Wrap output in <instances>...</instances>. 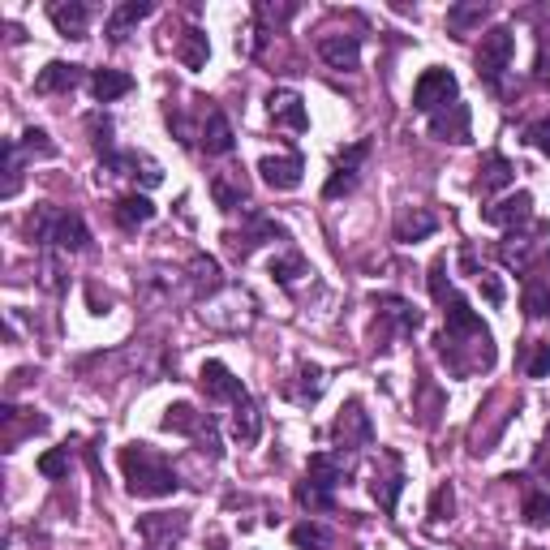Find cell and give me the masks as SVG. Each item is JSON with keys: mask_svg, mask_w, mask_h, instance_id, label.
Here are the masks:
<instances>
[{"mask_svg": "<svg viewBox=\"0 0 550 550\" xmlns=\"http://www.w3.org/2000/svg\"><path fill=\"white\" fill-rule=\"evenodd\" d=\"M443 314H447V327L439 331V357L447 361V370L456 374V379H469L477 370H490L495 366V336H490V327L469 310V301L452 293L443 301Z\"/></svg>", "mask_w": 550, "mask_h": 550, "instance_id": "obj_1", "label": "cell"}, {"mask_svg": "<svg viewBox=\"0 0 550 550\" xmlns=\"http://www.w3.org/2000/svg\"><path fill=\"white\" fill-rule=\"evenodd\" d=\"M121 469H125L129 495H138V499H168V495H177L181 490L177 469H172L168 460L147 443L121 447Z\"/></svg>", "mask_w": 550, "mask_h": 550, "instance_id": "obj_2", "label": "cell"}, {"mask_svg": "<svg viewBox=\"0 0 550 550\" xmlns=\"http://www.w3.org/2000/svg\"><path fill=\"white\" fill-rule=\"evenodd\" d=\"M512 56H516V35L512 26H490V31L482 35V43H477V78H482L486 91H503V74L512 69Z\"/></svg>", "mask_w": 550, "mask_h": 550, "instance_id": "obj_3", "label": "cell"}, {"mask_svg": "<svg viewBox=\"0 0 550 550\" xmlns=\"http://www.w3.org/2000/svg\"><path fill=\"white\" fill-rule=\"evenodd\" d=\"M31 233H35V241L56 245V250H69V254H78V250H86V245H91V233H86L82 215H74V211L39 207V215L31 220Z\"/></svg>", "mask_w": 550, "mask_h": 550, "instance_id": "obj_4", "label": "cell"}, {"mask_svg": "<svg viewBox=\"0 0 550 550\" xmlns=\"http://www.w3.org/2000/svg\"><path fill=\"white\" fill-rule=\"evenodd\" d=\"M460 99V82H456V74L452 69H426L422 78H417V86H413V108L417 112H426V117H434V112H443L447 104H456Z\"/></svg>", "mask_w": 550, "mask_h": 550, "instance_id": "obj_5", "label": "cell"}, {"mask_svg": "<svg viewBox=\"0 0 550 550\" xmlns=\"http://www.w3.org/2000/svg\"><path fill=\"white\" fill-rule=\"evenodd\" d=\"M374 310H379V349H387V340H392V331L387 327H396L400 336H413V331H422V310L413 306V301H404L396 293H374Z\"/></svg>", "mask_w": 550, "mask_h": 550, "instance_id": "obj_6", "label": "cell"}, {"mask_svg": "<svg viewBox=\"0 0 550 550\" xmlns=\"http://www.w3.org/2000/svg\"><path fill=\"white\" fill-rule=\"evenodd\" d=\"M366 155H370V138H361V142H353V147H344V151L336 155V164H331V177H327V185H323V198L353 194L357 181H361V164H366Z\"/></svg>", "mask_w": 550, "mask_h": 550, "instance_id": "obj_7", "label": "cell"}, {"mask_svg": "<svg viewBox=\"0 0 550 550\" xmlns=\"http://www.w3.org/2000/svg\"><path fill=\"white\" fill-rule=\"evenodd\" d=\"M228 241V254L233 258H250L258 245H267V241H288V228L284 224H275V220H267V215H258V211H250V224L241 228V233H228L224 237Z\"/></svg>", "mask_w": 550, "mask_h": 550, "instance_id": "obj_8", "label": "cell"}, {"mask_svg": "<svg viewBox=\"0 0 550 550\" xmlns=\"http://www.w3.org/2000/svg\"><path fill=\"white\" fill-rule=\"evenodd\" d=\"M164 430L172 434H194V439L207 443V452L211 456H220V439H215V422L207 413H198L194 404H168V413H164Z\"/></svg>", "mask_w": 550, "mask_h": 550, "instance_id": "obj_9", "label": "cell"}, {"mask_svg": "<svg viewBox=\"0 0 550 550\" xmlns=\"http://www.w3.org/2000/svg\"><path fill=\"white\" fill-rule=\"evenodd\" d=\"M430 134L439 142H456V147H465V142L473 138V112H469L465 99H456V104H447L443 112H434Z\"/></svg>", "mask_w": 550, "mask_h": 550, "instance_id": "obj_10", "label": "cell"}, {"mask_svg": "<svg viewBox=\"0 0 550 550\" xmlns=\"http://www.w3.org/2000/svg\"><path fill=\"white\" fill-rule=\"evenodd\" d=\"M331 434H336L340 447H370L374 443V426H370L366 409H361V400L344 404L340 417H336V426H331Z\"/></svg>", "mask_w": 550, "mask_h": 550, "instance_id": "obj_11", "label": "cell"}, {"mask_svg": "<svg viewBox=\"0 0 550 550\" xmlns=\"http://www.w3.org/2000/svg\"><path fill=\"white\" fill-rule=\"evenodd\" d=\"M383 460H387V473H379L374 469V482H370V495H374V503L392 516L396 512V503H400V495H404V465H400V456L396 452H383Z\"/></svg>", "mask_w": 550, "mask_h": 550, "instance_id": "obj_12", "label": "cell"}, {"mask_svg": "<svg viewBox=\"0 0 550 550\" xmlns=\"http://www.w3.org/2000/svg\"><path fill=\"white\" fill-rule=\"evenodd\" d=\"M104 168L117 172V177H134L142 185L164 181V168H159L151 155H142V151H112V155H104Z\"/></svg>", "mask_w": 550, "mask_h": 550, "instance_id": "obj_13", "label": "cell"}, {"mask_svg": "<svg viewBox=\"0 0 550 550\" xmlns=\"http://www.w3.org/2000/svg\"><path fill=\"white\" fill-rule=\"evenodd\" d=\"M533 215V194L529 190H516L508 198H499V202H490V207H482V220L490 228H516V224H525Z\"/></svg>", "mask_w": 550, "mask_h": 550, "instance_id": "obj_14", "label": "cell"}, {"mask_svg": "<svg viewBox=\"0 0 550 550\" xmlns=\"http://www.w3.org/2000/svg\"><path fill=\"white\" fill-rule=\"evenodd\" d=\"M318 56L331 65V69H340V74H353V69L361 65V35H323L318 39Z\"/></svg>", "mask_w": 550, "mask_h": 550, "instance_id": "obj_15", "label": "cell"}, {"mask_svg": "<svg viewBox=\"0 0 550 550\" xmlns=\"http://www.w3.org/2000/svg\"><path fill=\"white\" fill-rule=\"evenodd\" d=\"M267 112L280 129H293V134H306L310 129V112H306V104H301L297 91H271Z\"/></svg>", "mask_w": 550, "mask_h": 550, "instance_id": "obj_16", "label": "cell"}, {"mask_svg": "<svg viewBox=\"0 0 550 550\" xmlns=\"http://www.w3.org/2000/svg\"><path fill=\"white\" fill-rule=\"evenodd\" d=\"M185 529H190V512H151V516L138 520V533L151 546H164L172 538H185Z\"/></svg>", "mask_w": 550, "mask_h": 550, "instance_id": "obj_17", "label": "cell"}, {"mask_svg": "<svg viewBox=\"0 0 550 550\" xmlns=\"http://www.w3.org/2000/svg\"><path fill=\"white\" fill-rule=\"evenodd\" d=\"M293 13H297V5H288V0H284V5H271V0H254V22H258V26H254V52H263L267 39L280 35L284 22L293 18Z\"/></svg>", "mask_w": 550, "mask_h": 550, "instance_id": "obj_18", "label": "cell"}, {"mask_svg": "<svg viewBox=\"0 0 550 550\" xmlns=\"http://www.w3.org/2000/svg\"><path fill=\"white\" fill-rule=\"evenodd\" d=\"M258 172H263V181L271 185V190H297L301 177H306V159H301L297 151H288L280 159H263Z\"/></svg>", "mask_w": 550, "mask_h": 550, "instance_id": "obj_19", "label": "cell"}, {"mask_svg": "<svg viewBox=\"0 0 550 550\" xmlns=\"http://www.w3.org/2000/svg\"><path fill=\"white\" fill-rule=\"evenodd\" d=\"M512 181H516V164H512L508 155L490 151L482 159V168H477V177H473V190L482 194V198H490L495 190H503V185H512Z\"/></svg>", "mask_w": 550, "mask_h": 550, "instance_id": "obj_20", "label": "cell"}, {"mask_svg": "<svg viewBox=\"0 0 550 550\" xmlns=\"http://www.w3.org/2000/svg\"><path fill=\"white\" fill-rule=\"evenodd\" d=\"M198 383H202V392H207V400H237L245 392V383L224 366V361H207L198 374Z\"/></svg>", "mask_w": 550, "mask_h": 550, "instance_id": "obj_21", "label": "cell"}, {"mask_svg": "<svg viewBox=\"0 0 550 550\" xmlns=\"http://www.w3.org/2000/svg\"><path fill=\"white\" fill-rule=\"evenodd\" d=\"M202 151H207V155H233L237 151L233 121H228L220 108L207 112V125H202Z\"/></svg>", "mask_w": 550, "mask_h": 550, "instance_id": "obj_22", "label": "cell"}, {"mask_svg": "<svg viewBox=\"0 0 550 550\" xmlns=\"http://www.w3.org/2000/svg\"><path fill=\"white\" fill-rule=\"evenodd\" d=\"M233 434H237V443H245V447L263 439V413H258V404H254L250 392H241L233 400Z\"/></svg>", "mask_w": 550, "mask_h": 550, "instance_id": "obj_23", "label": "cell"}, {"mask_svg": "<svg viewBox=\"0 0 550 550\" xmlns=\"http://www.w3.org/2000/svg\"><path fill=\"white\" fill-rule=\"evenodd\" d=\"M155 13V5L151 0H125V5H117L108 13V22H104V35L112 39V43H121L125 35H129V26H138L142 18H151Z\"/></svg>", "mask_w": 550, "mask_h": 550, "instance_id": "obj_24", "label": "cell"}, {"mask_svg": "<svg viewBox=\"0 0 550 550\" xmlns=\"http://www.w3.org/2000/svg\"><path fill=\"white\" fill-rule=\"evenodd\" d=\"M112 220H117L125 233H138L142 224L155 220V202L147 194H125V198H117V207H112Z\"/></svg>", "mask_w": 550, "mask_h": 550, "instance_id": "obj_25", "label": "cell"}, {"mask_svg": "<svg viewBox=\"0 0 550 550\" xmlns=\"http://www.w3.org/2000/svg\"><path fill=\"white\" fill-rule=\"evenodd\" d=\"M48 18L52 26L61 31L65 39H86V26H91V9L82 0H69V5H48Z\"/></svg>", "mask_w": 550, "mask_h": 550, "instance_id": "obj_26", "label": "cell"}, {"mask_svg": "<svg viewBox=\"0 0 550 550\" xmlns=\"http://www.w3.org/2000/svg\"><path fill=\"white\" fill-rule=\"evenodd\" d=\"M78 82H82V65L52 61V65H43V69H39L35 91H39V95H61V91H74Z\"/></svg>", "mask_w": 550, "mask_h": 550, "instance_id": "obj_27", "label": "cell"}, {"mask_svg": "<svg viewBox=\"0 0 550 550\" xmlns=\"http://www.w3.org/2000/svg\"><path fill=\"white\" fill-rule=\"evenodd\" d=\"M306 477H310V482H318V486H327V490H336L344 477H349V460H344V452H340V456L314 452L310 465H306Z\"/></svg>", "mask_w": 550, "mask_h": 550, "instance_id": "obj_28", "label": "cell"}, {"mask_svg": "<svg viewBox=\"0 0 550 550\" xmlns=\"http://www.w3.org/2000/svg\"><path fill=\"white\" fill-rule=\"evenodd\" d=\"M434 228H439V220H434L430 211H404V215H396V224H392V237L400 241V245H413V241H426Z\"/></svg>", "mask_w": 550, "mask_h": 550, "instance_id": "obj_29", "label": "cell"}, {"mask_svg": "<svg viewBox=\"0 0 550 550\" xmlns=\"http://www.w3.org/2000/svg\"><path fill=\"white\" fill-rule=\"evenodd\" d=\"M520 306L529 318H550V275L538 267L525 275V293H520Z\"/></svg>", "mask_w": 550, "mask_h": 550, "instance_id": "obj_30", "label": "cell"}, {"mask_svg": "<svg viewBox=\"0 0 550 550\" xmlns=\"http://www.w3.org/2000/svg\"><path fill=\"white\" fill-rule=\"evenodd\" d=\"M0 417H5V443H9V452H13V443H18L22 439V434H43V430H48V417H39L35 409H13V404H5V413H0Z\"/></svg>", "mask_w": 550, "mask_h": 550, "instance_id": "obj_31", "label": "cell"}, {"mask_svg": "<svg viewBox=\"0 0 550 550\" xmlns=\"http://www.w3.org/2000/svg\"><path fill=\"white\" fill-rule=\"evenodd\" d=\"M91 91H95L99 104H112V99H121V95L134 91V78L121 74V69H95V74H91Z\"/></svg>", "mask_w": 550, "mask_h": 550, "instance_id": "obj_32", "label": "cell"}, {"mask_svg": "<svg viewBox=\"0 0 550 550\" xmlns=\"http://www.w3.org/2000/svg\"><path fill=\"white\" fill-rule=\"evenodd\" d=\"M211 198L220 211H237L245 198H250V190H245V181L233 177V172H215L211 177Z\"/></svg>", "mask_w": 550, "mask_h": 550, "instance_id": "obj_33", "label": "cell"}, {"mask_svg": "<svg viewBox=\"0 0 550 550\" xmlns=\"http://www.w3.org/2000/svg\"><path fill=\"white\" fill-rule=\"evenodd\" d=\"M177 56H181V65H185V69H202V65H207V56H211L207 31H198V26H190V31L181 35V48H177Z\"/></svg>", "mask_w": 550, "mask_h": 550, "instance_id": "obj_34", "label": "cell"}, {"mask_svg": "<svg viewBox=\"0 0 550 550\" xmlns=\"http://www.w3.org/2000/svg\"><path fill=\"white\" fill-rule=\"evenodd\" d=\"M301 275H310V263L301 258L297 250H288V254H280V258H271V280L280 284V288H293Z\"/></svg>", "mask_w": 550, "mask_h": 550, "instance_id": "obj_35", "label": "cell"}, {"mask_svg": "<svg viewBox=\"0 0 550 550\" xmlns=\"http://www.w3.org/2000/svg\"><path fill=\"white\" fill-rule=\"evenodd\" d=\"M293 546L297 550H331V542H336V533H331L327 525H318V520H306V525H297L293 533Z\"/></svg>", "mask_w": 550, "mask_h": 550, "instance_id": "obj_36", "label": "cell"}, {"mask_svg": "<svg viewBox=\"0 0 550 550\" xmlns=\"http://www.w3.org/2000/svg\"><path fill=\"white\" fill-rule=\"evenodd\" d=\"M323 387H327V374L306 361V366H301V387H288V396H293L297 404H314L318 396H323Z\"/></svg>", "mask_w": 550, "mask_h": 550, "instance_id": "obj_37", "label": "cell"}, {"mask_svg": "<svg viewBox=\"0 0 550 550\" xmlns=\"http://www.w3.org/2000/svg\"><path fill=\"white\" fill-rule=\"evenodd\" d=\"M190 280H194V293H215L220 288V263L207 254H194V263H190Z\"/></svg>", "mask_w": 550, "mask_h": 550, "instance_id": "obj_38", "label": "cell"}, {"mask_svg": "<svg viewBox=\"0 0 550 550\" xmlns=\"http://www.w3.org/2000/svg\"><path fill=\"white\" fill-rule=\"evenodd\" d=\"M22 190V147L18 138H5V185H0V194L13 198Z\"/></svg>", "mask_w": 550, "mask_h": 550, "instance_id": "obj_39", "label": "cell"}, {"mask_svg": "<svg viewBox=\"0 0 550 550\" xmlns=\"http://www.w3.org/2000/svg\"><path fill=\"white\" fill-rule=\"evenodd\" d=\"M293 495H297L301 508H310V512H331V508H336L331 490H327V486H318V482H310V477H306V482H297Z\"/></svg>", "mask_w": 550, "mask_h": 550, "instance_id": "obj_40", "label": "cell"}, {"mask_svg": "<svg viewBox=\"0 0 550 550\" xmlns=\"http://www.w3.org/2000/svg\"><path fill=\"white\" fill-rule=\"evenodd\" d=\"M482 18H486V5H452L447 9V26H452L460 39H465L473 26H482Z\"/></svg>", "mask_w": 550, "mask_h": 550, "instance_id": "obj_41", "label": "cell"}, {"mask_svg": "<svg viewBox=\"0 0 550 550\" xmlns=\"http://www.w3.org/2000/svg\"><path fill=\"white\" fill-rule=\"evenodd\" d=\"M520 512H525V520H529V525L533 529H546L550 525V490H525V508H520Z\"/></svg>", "mask_w": 550, "mask_h": 550, "instance_id": "obj_42", "label": "cell"}, {"mask_svg": "<svg viewBox=\"0 0 550 550\" xmlns=\"http://www.w3.org/2000/svg\"><path fill=\"white\" fill-rule=\"evenodd\" d=\"M525 374H529V379H546V374H550V344H546V340H533V344H529Z\"/></svg>", "mask_w": 550, "mask_h": 550, "instance_id": "obj_43", "label": "cell"}, {"mask_svg": "<svg viewBox=\"0 0 550 550\" xmlns=\"http://www.w3.org/2000/svg\"><path fill=\"white\" fill-rule=\"evenodd\" d=\"M39 473L48 477V482H56V477L69 473V447H52V452L39 456Z\"/></svg>", "mask_w": 550, "mask_h": 550, "instance_id": "obj_44", "label": "cell"}, {"mask_svg": "<svg viewBox=\"0 0 550 550\" xmlns=\"http://www.w3.org/2000/svg\"><path fill=\"white\" fill-rule=\"evenodd\" d=\"M452 293H456V288L447 284V258L439 254V258H434V263H430V297H434V301H439V306H443V301L452 297Z\"/></svg>", "mask_w": 550, "mask_h": 550, "instance_id": "obj_45", "label": "cell"}, {"mask_svg": "<svg viewBox=\"0 0 550 550\" xmlns=\"http://www.w3.org/2000/svg\"><path fill=\"white\" fill-rule=\"evenodd\" d=\"M456 508V495H452V482H439L430 495V520H447Z\"/></svg>", "mask_w": 550, "mask_h": 550, "instance_id": "obj_46", "label": "cell"}, {"mask_svg": "<svg viewBox=\"0 0 550 550\" xmlns=\"http://www.w3.org/2000/svg\"><path fill=\"white\" fill-rule=\"evenodd\" d=\"M18 147H22V151H31V155H43V159H52V155H56V147L48 142V134H43V129H26Z\"/></svg>", "mask_w": 550, "mask_h": 550, "instance_id": "obj_47", "label": "cell"}, {"mask_svg": "<svg viewBox=\"0 0 550 550\" xmlns=\"http://www.w3.org/2000/svg\"><path fill=\"white\" fill-rule=\"evenodd\" d=\"M525 142H529V147H538L542 155H550V117L525 125Z\"/></svg>", "mask_w": 550, "mask_h": 550, "instance_id": "obj_48", "label": "cell"}, {"mask_svg": "<svg viewBox=\"0 0 550 550\" xmlns=\"http://www.w3.org/2000/svg\"><path fill=\"white\" fill-rule=\"evenodd\" d=\"M477 284H482V293H486V301L490 306H503V284H499V275H490V271H477Z\"/></svg>", "mask_w": 550, "mask_h": 550, "instance_id": "obj_49", "label": "cell"}, {"mask_svg": "<svg viewBox=\"0 0 550 550\" xmlns=\"http://www.w3.org/2000/svg\"><path fill=\"white\" fill-rule=\"evenodd\" d=\"M91 129H95V147L112 155V121L108 117H91Z\"/></svg>", "mask_w": 550, "mask_h": 550, "instance_id": "obj_50", "label": "cell"}, {"mask_svg": "<svg viewBox=\"0 0 550 550\" xmlns=\"http://www.w3.org/2000/svg\"><path fill=\"white\" fill-rule=\"evenodd\" d=\"M533 78H538L542 86H550V43L542 39V48H538V65H533Z\"/></svg>", "mask_w": 550, "mask_h": 550, "instance_id": "obj_51", "label": "cell"}, {"mask_svg": "<svg viewBox=\"0 0 550 550\" xmlns=\"http://www.w3.org/2000/svg\"><path fill=\"white\" fill-rule=\"evenodd\" d=\"M538 469H542V473H550V460H546V456H538ZM546 490H550V486H546Z\"/></svg>", "mask_w": 550, "mask_h": 550, "instance_id": "obj_52", "label": "cell"}, {"mask_svg": "<svg viewBox=\"0 0 550 550\" xmlns=\"http://www.w3.org/2000/svg\"><path fill=\"white\" fill-rule=\"evenodd\" d=\"M529 550H538V546H529Z\"/></svg>", "mask_w": 550, "mask_h": 550, "instance_id": "obj_53", "label": "cell"}]
</instances>
